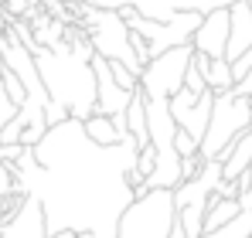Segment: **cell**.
<instances>
[{
	"mask_svg": "<svg viewBox=\"0 0 252 238\" xmlns=\"http://www.w3.org/2000/svg\"><path fill=\"white\" fill-rule=\"evenodd\" d=\"M228 34H232V10H211V14H205L201 28L194 31L191 48L198 55H208V58H225L228 55Z\"/></svg>",
	"mask_w": 252,
	"mask_h": 238,
	"instance_id": "obj_9",
	"label": "cell"
},
{
	"mask_svg": "<svg viewBox=\"0 0 252 238\" xmlns=\"http://www.w3.org/2000/svg\"><path fill=\"white\" fill-rule=\"evenodd\" d=\"M82 126H85V136H89L95 147H120L126 136H129V133H123V129L116 126V119L102 116V113H92Z\"/></svg>",
	"mask_w": 252,
	"mask_h": 238,
	"instance_id": "obj_15",
	"label": "cell"
},
{
	"mask_svg": "<svg viewBox=\"0 0 252 238\" xmlns=\"http://www.w3.org/2000/svg\"><path fill=\"white\" fill-rule=\"evenodd\" d=\"M242 214V208H239V201L235 198H215L208 201V211H205V235L208 232H218L221 225H228V221H235Z\"/></svg>",
	"mask_w": 252,
	"mask_h": 238,
	"instance_id": "obj_17",
	"label": "cell"
},
{
	"mask_svg": "<svg viewBox=\"0 0 252 238\" xmlns=\"http://www.w3.org/2000/svg\"><path fill=\"white\" fill-rule=\"evenodd\" d=\"M3 238H51L48 235V218H44L41 201L28 194L24 208L10 221H3Z\"/></svg>",
	"mask_w": 252,
	"mask_h": 238,
	"instance_id": "obj_11",
	"label": "cell"
},
{
	"mask_svg": "<svg viewBox=\"0 0 252 238\" xmlns=\"http://www.w3.org/2000/svg\"><path fill=\"white\" fill-rule=\"evenodd\" d=\"M191 58H194V48L191 44H181V48H170L164 55H157L143 75H140V89L147 99H174L181 89H184V79H188V68H191Z\"/></svg>",
	"mask_w": 252,
	"mask_h": 238,
	"instance_id": "obj_6",
	"label": "cell"
},
{
	"mask_svg": "<svg viewBox=\"0 0 252 238\" xmlns=\"http://www.w3.org/2000/svg\"><path fill=\"white\" fill-rule=\"evenodd\" d=\"M3 167H7V163H0V174H3Z\"/></svg>",
	"mask_w": 252,
	"mask_h": 238,
	"instance_id": "obj_24",
	"label": "cell"
},
{
	"mask_svg": "<svg viewBox=\"0 0 252 238\" xmlns=\"http://www.w3.org/2000/svg\"><path fill=\"white\" fill-rule=\"evenodd\" d=\"M126 126H129V136L136 140V147L147 150V147H150V126H147V95H143V89H136L133 99H129Z\"/></svg>",
	"mask_w": 252,
	"mask_h": 238,
	"instance_id": "obj_16",
	"label": "cell"
},
{
	"mask_svg": "<svg viewBox=\"0 0 252 238\" xmlns=\"http://www.w3.org/2000/svg\"><path fill=\"white\" fill-rule=\"evenodd\" d=\"M177 228L174 191H143L123 211L116 238H170Z\"/></svg>",
	"mask_w": 252,
	"mask_h": 238,
	"instance_id": "obj_4",
	"label": "cell"
},
{
	"mask_svg": "<svg viewBox=\"0 0 252 238\" xmlns=\"http://www.w3.org/2000/svg\"><path fill=\"white\" fill-rule=\"evenodd\" d=\"M28 147L24 143H0V163H17Z\"/></svg>",
	"mask_w": 252,
	"mask_h": 238,
	"instance_id": "obj_21",
	"label": "cell"
},
{
	"mask_svg": "<svg viewBox=\"0 0 252 238\" xmlns=\"http://www.w3.org/2000/svg\"><path fill=\"white\" fill-rule=\"evenodd\" d=\"M194 65L201 68V75H205V82H208V89L215 95L235 89V75H232V61L228 58H208V55L194 51Z\"/></svg>",
	"mask_w": 252,
	"mask_h": 238,
	"instance_id": "obj_13",
	"label": "cell"
},
{
	"mask_svg": "<svg viewBox=\"0 0 252 238\" xmlns=\"http://www.w3.org/2000/svg\"><path fill=\"white\" fill-rule=\"evenodd\" d=\"M211 109H215V92H191V89H181L174 99H170V113L177 119V126L184 129V133H191L198 143L205 140V133H208L211 126Z\"/></svg>",
	"mask_w": 252,
	"mask_h": 238,
	"instance_id": "obj_7",
	"label": "cell"
},
{
	"mask_svg": "<svg viewBox=\"0 0 252 238\" xmlns=\"http://www.w3.org/2000/svg\"><path fill=\"white\" fill-rule=\"evenodd\" d=\"M174 147H177V153H181V157H194V153H201V143H198L191 133H184V129H177Z\"/></svg>",
	"mask_w": 252,
	"mask_h": 238,
	"instance_id": "obj_18",
	"label": "cell"
},
{
	"mask_svg": "<svg viewBox=\"0 0 252 238\" xmlns=\"http://www.w3.org/2000/svg\"><path fill=\"white\" fill-rule=\"evenodd\" d=\"M249 7H252V0H249Z\"/></svg>",
	"mask_w": 252,
	"mask_h": 238,
	"instance_id": "obj_25",
	"label": "cell"
},
{
	"mask_svg": "<svg viewBox=\"0 0 252 238\" xmlns=\"http://www.w3.org/2000/svg\"><path fill=\"white\" fill-rule=\"evenodd\" d=\"M147 126H150V147L157 153H170L177 150L174 140H177V119L170 113L167 99H147Z\"/></svg>",
	"mask_w": 252,
	"mask_h": 238,
	"instance_id": "obj_10",
	"label": "cell"
},
{
	"mask_svg": "<svg viewBox=\"0 0 252 238\" xmlns=\"http://www.w3.org/2000/svg\"><path fill=\"white\" fill-rule=\"evenodd\" d=\"M239 208L242 211H252V177L246 174V177H239Z\"/></svg>",
	"mask_w": 252,
	"mask_h": 238,
	"instance_id": "obj_20",
	"label": "cell"
},
{
	"mask_svg": "<svg viewBox=\"0 0 252 238\" xmlns=\"http://www.w3.org/2000/svg\"><path fill=\"white\" fill-rule=\"evenodd\" d=\"M92 58H95V48L89 44L79 24L65 28V41L58 48H41L34 51V61H38V72L41 82L48 89V99L55 106H62L72 119H85L95 113V68H92Z\"/></svg>",
	"mask_w": 252,
	"mask_h": 238,
	"instance_id": "obj_2",
	"label": "cell"
},
{
	"mask_svg": "<svg viewBox=\"0 0 252 238\" xmlns=\"http://www.w3.org/2000/svg\"><path fill=\"white\" fill-rule=\"evenodd\" d=\"M184 89H191V92H208V82H205V75H201V68L194 65V58H191V68H188V79H184Z\"/></svg>",
	"mask_w": 252,
	"mask_h": 238,
	"instance_id": "obj_19",
	"label": "cell"
},
{
	"mask_svg": "<svg viewBox=\"0 0 252 238\" xmlns=\"http://www.w3.org/2000/svg\"><path fill=\"white\" fill-rule=\"evenodd\" d=\"M75 24L89 34V44L95 48L99 58L106 61H123L133 75H143V61L133 51V31L123 21L120 10H99L89 3H72Z\"/></svg>",
	"mask_w": 252,
	"mask_h": 238,
	"instance_id": "obj_3",
	"label": "cell"
},
{
	"mask_svg": "<svg viewBox=\"0 0 252 238\" xmlns=\"http://www.w3.org/2000/svg\"><path fill=\"white\" fill-rule=\"evenodd\" d=\"M252 129V106L249 99L235 95V92H221L215 95V109H211V126L201 140V160H225V153L232 150V143Z\"/></svg>",
	"mask_w": 252,
	"mask_h": 238,
	"instance_id": "obj_5",
	"label": "cell"
},
{
	"mask_svg": "<svg viewBox=\"0 0 252 238\" xmlns=\"http://www.w3.org/2000/svg\"><path fill=\"white\" fill-rule=\"evenodd\" d=\"M249 48H252V7H249V0H242V3L232 7V34H228V55L225 58L235 61Z\"/></svg>",
	"mask_w": 252,
	"mask_h": 238,
	"instance_id": "obj_12",
	"label": "cell"
},
{
	"mask_svg": "<svg viewBox=\"0 0 252 238\" xmlns=\"http://www.w3.org/2000/svg\"><path fill=\"white\" fill-rule=\"evenodd\" d=\"M0 225H3V201H0Z\"/></svg>",
	"mask_w": 252,
	"mask_h": 238,
	"instance_id": "obj_23",
	"label": "cell"
},
{
	"mask_svg": "<svg viewBox=\"0 0 252 238\" xmlns=\"http://www.w3.org/2000/svg\"><path fill=\"white\" fill-rule=\"evenodd\" d=\"M252 167V129H246L235 143H232V150L225 153L221 160V177L225 180H239V177H246Z\"/></svg>",
	"mask_w": 252,
	"mask_h": 238,
	"instance_id": "obj_14",
	"label": "cell"
},
{
	"mask_svg": "<svg viewBox=\"0 0 252 238\" xmlns=\"http://www.w3.org/2000/svg\"><path fill=\"white\" fill-rule=\"evenodd\" d=\"M92 68H95V113L102 116H113V119H126V109H129V99L133 92H126L120 82L113 79V68L106 58H92Z\"/></svg>",
	"mask_w": 252,
	"mask_h": 238,
	"instance_id": "obj_8",
	"label": "cell"
},
{
	"mask_svg": "<svg viewBox=\"0 0 252 238\" xmlns=\"http://www.w3.org/2000/svg\"><path fill=\"white\" fill-rule=\"evenodd\" d=\"M136 157L140 147L133 136L120 147H95L79 119H65L44 133L38 147H28L10 170L21 194L41 201L48 235L116 238L120 218L136 198L129 184Z\"/></svg>",
	"mask_w": 252,
	"mask_h": 238,
	"instance_id": "obj_1",
	"label": "cell"
},
{
	"mask_svg": "<svg viewBox=\"0 0 252 238\" xmlns=\"http://www.w3.org/2000/svg\"><path fill=\"white\" fill-rule=\"evenodd\" d=\"M249 72H252V48L242 55V58H235V61H232V75H235V82H242Z\"/></svg>",
	"mask_w": 252,
	"mask_h": 238,
	"instance_id": "obj_22",
	"label": "cell"
}]
</instances>
